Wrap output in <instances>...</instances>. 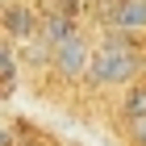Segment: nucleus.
Returning <instances> with one entry per match:
<instances>
[{
  "label": "nucleus",
  "instance_id": "7ed1b4c3",
  "mask_svg": "<svg viewBox=\"0 0 146 146\" xmlns=\"http://www.w3.org/2000/svg\"><path fill=\"white\" fill-rule=\"evenodd\" d=\"M0 34L13 38V42H29L38 34V13L25 4V0H9L0 9Z\"/></svg>",
  "mask_w": 146,
  "mask_h": 146
},
{
  "label": "nucleus",
  "instance_id": "9d476101",
  "mask_svg": "<svg viewBox=\"0 0 146 146\" xmlns=\"http://www.w3.org/2000/svg\"><path fill=\"white\" fill-rule=\"evenodd\" d=\"M142 71H146V58H142Z\"/></svg>",
  "mask_w": 146,
  "mask_h": 146
},
{
  "label": "nucleus",
  "instance_id": "f03ea898",
  "mask_svg": "<svg viewBox=\"0 0 146 146\" xmlns=\"http://www.w3.org/2000/svg\"><path fill=\"white\" fill-rule=\"evenodd\" d=\"M88 54H92V46L79 34H67V38H58V42L50 46V67H54V75L63 79V84H75V79H84Z\"/></svg>",
  "mask_w": 146,
  "mask_h": 146
},
{
  "label": "nucleus",
  "instance_id": "39448f33",
  "mask_svg": "<svg viewBox=\"0 0 146 146\" xmlns=\"http://www.w3.org/2000/svg\"><path fill=\"white\" fill-rule=\"evenodd\" d=\"M38 34H42V42H46V46H54L58 38L75 34V21H71V13H46L42 21H38Z\"/></svg>",
  "mask_w": 146,
  "mask_h": 146
},
{
  "label": "nucleus",
  "instance_id": "423d86ee",
  "mask_svg": "<svg viewBox=\"0 0 146 146\" xmlns=\"http://www.w3.org/2000/svg\"><path fill=\"white\" fill-rule=\"evenodd\" d=\"M121 113H125V121H129V117H146V84H129V88H125Z\"/></svg>",
  "mask_w": 146,
  "mask_h": 146
},
{
  "label": "nucleus",
  "instance_id": "0eeeda50",
  "mask_svg": "<svg viewBox=\"0 0 146 146\" xmlns=\"http://www.w3.org/2000/svg\"><path fill=\"white\" fill-rule=\"evenodd\" d=\"M125 138H129V146H146V117H129Z\"/></svg>",
  "mask_w": 146,
  "mask_h": 146
},
{
  "label": "nucleus",
  "instance_id": "1a4fd4ad",
  "mask_svg": "<svg viewBox=\"0 0 146 146\" xmlns=\"http://www.w3.org/2000/svg\"><path fill=\"white\" fill-rule=\"evenodd\" d=\"M4 4H9V0H0V9H4Z\"/></svg>",
  "mask_w": 146,
  "mask_h": 146
},
{
  "label": "nucleus",
  "instance_id": "f257e3e1",
  "mask_svg": "<svg viewBox=\"0 0 146 146\" xmlns=\"http://www.w3.org/2000/svg\"><path fill=\"white\" fill-rule=\"evenodd\" d=\"M138 75H142V54L121 38H109V42L92 46L88 67H84V79L92 88H129Z\"/></svg>",
  "mask_w": 146,
  "mask_h": 146
},
{
  "label": "nucleus",
  "instance_id": "20e7f679",
  "mask_svg": "<svg viewBox=\"0 0 146 146\" xmlns=\"http://www.w3.org/2000/svg\"><path fill=\"white\" fill-rule=\"evenodd\" d=\"M104 21L117 34H146V0H113Z\"/></svg>",
  "mask_w": 146,
  "mask_h": 146
},
{
  "label": "nucleus",
  "instance_id": "6e6552de",
  "mask_svg": "<svg viewBox=\"0 0 146 146\" xmlns=\"http://www.w3.org/2000/svg\"><path fill=\"white\" fill-rule=\"evenodd\" d=\"M13 138H9V129H4V125H0V146H9Z\"/></svg>",
  "mask_w": 146,
  "mask_h": 146
}]
</instances>
